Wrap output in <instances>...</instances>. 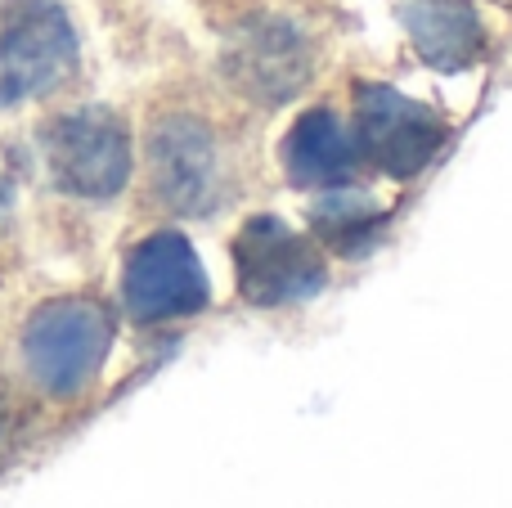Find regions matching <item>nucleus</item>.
<instances>
[{"mask_svg":"<svg viewBox=\"0 0 512 508\" xmlns=\"http://www.w3.org/2000/svg\"><path fill=\"white\" fill-rule=\"evenodd\" d=\"M355 167H360V144L333 108H310L292 122L288 140H283V171L292 185L342 189L351 185Z\"/></svg>","mask_w":512,"mask_h":508,"instance_id":"9","label":"nucleus"},{"mask_svg":"<svg viewBox=\"0 0 512 508\" xmlns=\"http://www.w3.org/2000/svg\"><path fill=\"white\" fill-rule=\"evenodd\" d=\"M355 144L378 171L405 180L418 176L445 144V122L427 104L391 86H360L355 95Z\"/></svg>","mask_w":512,"mask_h":508,"instance_id":"7","label":"nucleus"},{"mask_svg":"<svg viewBox=\"0 0 512 508\" xmlns=\"http://www.w3.org/2000/svg\"><path fill=\"white\" fill-rule=\"evenodd\" d=\"M234 275L252 306H292L315 297L328 270L306 234L288 230L279 216H252L234 239Z\"/></svg>","mask_w":512,"mask_h":508,"instance_id":"6","label":"nucleus"},{"mask_svg":"<svg viewBox=\"0 0 512 508\" xmlns=\"http://www.w3.org/2000/svg\"><path fill=\"white\" fill-rule=\"evenodd\" d=\"M153 194L180 216H212L225 198L221 140L207 122L189 113H167L149 131Z\"/></svg>","mask_w":512,"mask_h":508,"instance_id":"4","label":"nucleus"},{"mask_svg":"<svg viewBox=\"0 0 512 508\" xmlns=\"http://www.w3.org/2000/svg\"><path fill=\"white\" fill-rule=\"evenodd\" d=\"M41 153L54 189L72 198L104 203V198L122 194L131 180V131L113 108L86 104L59 113L41 131Z\"/></svg>","mask_w":512,"mask_h":508,"instance_id":"3","label":"nucleus"},{"mask_svg":"<svg viewBox=\"0 0 512 508\" xmlns=\"http://www.w3.org/2000/svg\"><path fill=\"white\" fill-rule=\"evenodd\" d=\"M230 77L261 104H279L310 77L306 36L283 18H256L234 36Z\"/></svg>","mask_w":512,"mask_h":508,"instance_id":"8","label":"nucleus"},{"mask_svg":"<svg viewBox=\"0 0 512 508\" xmlns=\"http://www.w3.org/2000/svg\"><path fill=\"white\" fill-rule=\"evenodd\" d=\"M77 68V27L59 0H0V108L59 90Z\"/></svg>","mask_w":512,"mask_h":508,"instance_id":"2","label":"nucleus"},{"mask_svg":"<svg viewBox=\"0 0 512 508\" xmlns=\"http://www.w3.org/2000/svg\"><path fill=\"white\" fill-rule=\"evenodd\" d=\"M14 216V167H9V153L0 149V230Z\"/></svg>","mask_w":512,"mask_h":508,"instance_id":"12","label":"nucleus"},{"mask_svg":"<svg viewBox=\"0 0 512 508\" xmlns=\"http://www.w3.org/2000/svg\"><path fill=\"white\" fill-rule=\"evenodd\" d=\"M405 32L414 41V50L423 54L432 68H468L486 45L481 18L468 0H409L400 9Z\"/></svg>","mask_w":512,"mask_h":508,"instance_id":"10","label":"nucleus"},{"mask_svg":"<svg viewBox=\"0 0 512 508\" xmlns=\"http://www.w3.org/2000/svg\"><path fill=\"white\" fill-rule=\"evenodd\" d=\"M108 347H113V320L90 297L45 302L23 324V342H18L32 383L50 396H77L81 387L95 383Z\"/></svg>","mask_w":512,"mask_h":508,"instance_id":"1","label":"nucleus"},{"mask_svg":"<svg viewBox=\"0 0 512 508\" xmlns=\"http://www.w3.org/2000/svg\"><path fill=\"white\" fill-rule=\"evenodd\" d=\"M382 212L378 203H369L364 194H351V189H333L328 198H319V207L310 212V230H315L319 243H328L342 257H364V252L378 243L382 234Z\"/></svg>","mask_w":512,"mask_h":508,"instance_id":"11","label":"nucleus"},{"mask_svg":"<svg viewBox=\"0 0 512 508\" xmlns=\"http://www.w3.org/2000/svg\"><path fill=\"white\" fill-rule=\"evenodd\" d=\"M207 297H212L207 270L198 261V252L189 248L185 234L158 230L126 252L122 306L131 320H140V324L185 320V315L203 311Z\"/></svg>","mask_w":512,"mask_h":508,"instance_id":"5","label":"nucleus"}]
</instances>
